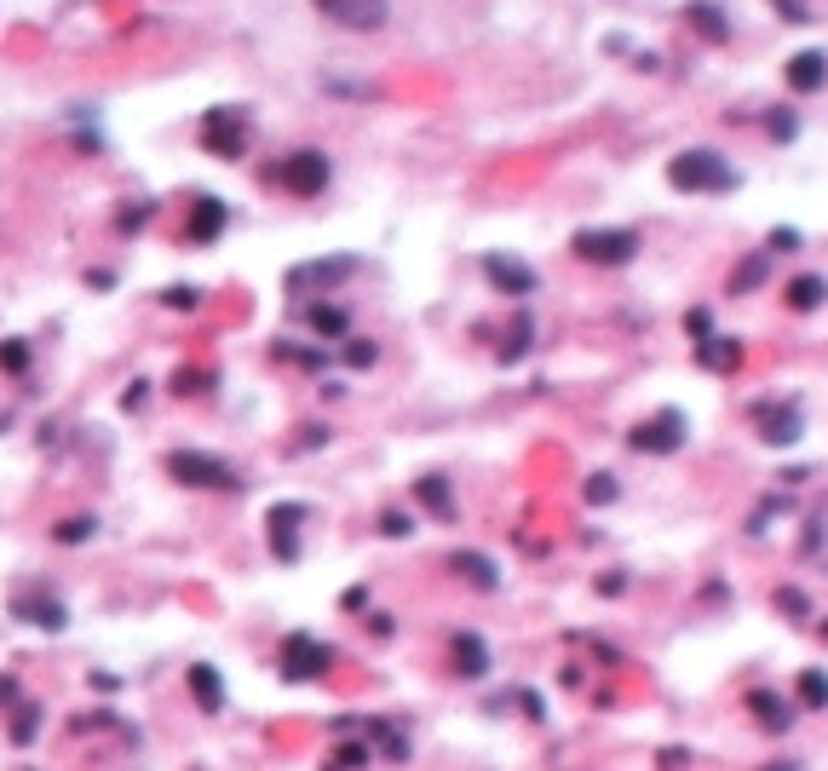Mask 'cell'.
<instances>
[{
    "instance_id": "obj_1",
    "label": "cell",
    "mask_w": 828,
    "mask_h": 771,
    "mask_svg": "<svg viewBox=\"0 0 828 771\" xmlns=\"http://www.w3.org/2000/svg\"><path fill=\"white\" fill-rule=\"evenodd\" d=\"M667 185L673 190H702V196H725L736 190V167L719 156V150H685V156H673L667 162Z\"/></svg>"
},
{
    "instance_id": "obj_2",
    "label": "cell",
    "mask_w": 828,
    "mask_h": 771,
    "mask_svg": "<svg viewBox=\"0 0 828 771\" xmlns=\"http://www.w3.org/2000/svg\"><path fill=\"white\" fill-rule=\"evenodd\" d=\"M328 179H334V167H328L322 150H294V156H282V167H276V185L288 190V196H322Z\"/></svg>"
},
{
    "instance_id": "obj_3",
    "label": "cell",
    "mask_w": 828,
    "mask_h": 771,
    "mask_svg": "<svg viewBox=\"0 0 828 771\" xmlns=\"http://www.w3.org/2000/svg\"><path fill=\"white\" fill-rule=\"evenodd\" d=\"M167 467L179 484H196V490H236V467H225L219 455H202V449H179Z\"/></svg>"
},
{
    "instance_id": "obj_4",
    "label": "cell",
    "mask_w": 828,
    "mask_h": 771,
    "mask_svg": "<svg viewBox=\"0 0 828 771\" xmlns=\"http://www.w3.org/2000/svg\"><path fill=\"white\" fill-rule=\"evenodd\" d=\"M328 24L340 29H357V35H374V29H386L391 18V0H311Z\"/></svg>"
},
{
    "instance_id": "obj_5",
    "label": "cell",
    "mask_w": 828,
    "mask_h": 771,
    "mask_svg": "<svg viewBox=\"0 0 828 771\" xmlns=\"http://www.w3.org/2000/svg\"><path fill=\"white\" fill-rule=\"evenodd\" d=\"M627 444L639 449V455H673V449H685V415L679 409H662V415H650L627 432Z\"/></svg>"
},
{
    "instance_id": "obj_6",
    "label": "cell",
    "mask_w": 828,
    "mask_h": 771,
    "mask_svg": "<svg viewBox=\"0 0 828 771\" xmlns=\"http://www.w3.org/2000/svg\"><path fill=\"white\" fill-rule=\"evenodd\" d=\"M202 144L213 150V156L236 162V156L248 150V116H242V110H207L202 116Z\"/></svg>"
},
{
    "instance_id": "obj_7",
    "label": "cell",
    "mask_w": 828,
    "mask_h": 771,
    "mask_svg": "<svg viewBox=\"0 0 828 771\" xmlns=\"http://www.w3.org/2000/svg\"><path fill=\"white\" fill-rule=\"evenodd\" d=\"M575 254L587 265H627L639 254V231H581L575 236Z\"/></svg>"
},
{
    "instance_id": "obj_8",
    "label": "cell",
    "mask_w": 828,
    "mask_h": 771,
    "mask_svg": "<svg viewBox=\"0 0 828 771\" xmlns=\"http://www.w3.org/2000/svg\"><path fill=\"white\" fill-rule=\"evenodd\" d=\"M328 668V645H317L311 633H294L288 645H282V674L288 679H317Z\"/></svg>"
},
{
    "instance_id": "obj_9",
    "label": "cell",
    "mask_w": 828,
    "mask_h": 771,
    "mask_svg": "<svg viewBox=\"0 0 828 771\" xmlns=\"http://www.w3.org/2000/svg\"><path fill=\"white\" fill-rule=\"evenodd\" d=\"M483 277L495 282V288H506V294H512V300H524V294H535V271H529L524 259L489 254V259H483Z\"/></svg>"
},
{
    "instance_id": "obj_10",
    "label": "cell",
    "mask_w": 828,
    "mask_h": 771,
    "mask_svg": "<svg viewBox=\"0 0 828 771\" xmlns=\"http://www.w3.org/2000/svg\"><path fill=\"white\" fill-rule=\"evenodd\" d=\"M788 87H794V93L828 87V52H794V58H788Z\"/></svg>"
},
{
    "instance_id": "obj_11",
    "label": "cell",
    "mask_w": 828,
    "mask_h": 771,
    "mask_svg": "<svg viewBox=\"0 0 828 771\" xmlns=\"http://www.w3.org/2000/svg\"><path fill=\"white\" fill-rule=\"evenodd\" d=\"M225 202H219V196H196V208H190V225H184V236H190V242H213V236L225 231Z\"/></svg>"
},
{
    "instance_id": "obj_12",
    "label": "cell",
    "mask_w": 828,
    "mask_h": 771,
    "mask_svg": "<svg viewBox=\"0 0 828 771\" xmlns=\"http://www.w3.org/2000/svg\"><path fill=\"white\" fill-rule=\"evenodd\" d=\"M449 656H455V674H466V679H483V674H489V645H483L478 633H455Z\"/></svg>"
},
{
    "instance_id": "obj_13",
    "label": "cell",
    "mask_w": 828,
    "mask_h": 771,
    "mask_svg": "<svg viewBox=\"0 0 828 771\" xmlns=\"http://www.w3.org/2000/svg\"><path fill=\"white\" fill-rule=\"evenodd\" d=\"M696 363L702 369H736L742 363V340H731V334H702L696 340Z\"/></svg>"
},
{
    "instance_id": "obj_14",
    "label": "cell",
    "mask_w": 828,
    "mask_h": 771,
    "mask_svg": "<svg viewBox=\"0 0 828 771\" xmlns=\"http://www.w3.org/2000/svg\"><path fill=\"white\" fill-rule=\"evenodd\" d=\"M455 576H466V582L472 587H483V593H495V587H501V576H495V564L483 559V553H455Z\"/></svg>"
},
{
    "instance_id": "obj_15",
    "label": "cell",
    "mask_w": 828,
    "mask_h": 771,
    "mask_svg": "<svg viewBox=\"0 0 828 771\" xmlns=\"http://www.w3.org/2000/svg\"><path fill=\"white\" fill-rule=\"evenodd\" d=\"M748 708H754V720L765 725V731H788V720H794V714H788V702L771 697V691H748Z\"/></svg>"
},
{
    "instance_id": "obj_16",
    "label": "cell",
    "mask_w": 828,
    "mask_h": 771,
    "mask_svg": "<svg viewBox=\"0 0 828 771\" xmlns=\"http://www.w3.org/2000/svg\"><path fill=\"white\" fill-rule=\"evenodd\" d=\"M782 300L794 305V311H817V305L828 300V282L823 277H794L788 288H782Z\"/></svg>"
},
{
    "instance_id": "obj_17",
    "label": "cell",
    "mask_w": 828,
    "mask_h": 771,
    "mask_svg": "<svg viewBox=\"0 0 828 771\" xmlns=\"http://www.w3.org/2000/svg\"><path fill=\"white\" fill-rule=\"evenodd\" d=\"M794 697H800V708H828V674L823 668H805L794 679Z\"/></svg>"
},
{
    "instance_id": "obj_18",
    "label": "cell",
    "mask_w": 828,
    "mask_h": 771,
    "mask_svg": "<svg viewBox=\"0 0 828 771\" xmlns=\"http://www.w3.org/2000/svg\"><path fill=\"white\" fill-rule=\"evenodd\" d=\"M305 518V507H282V513H271V541L282 547V559H294L299 547H294V524Z\"/></svg>"
},
{
    "instance_id": "obj_19",
    "label": "cell",
    "mask_w": 828,
    "mask_h": 771,
    "mask_svg": "<svg viewBox=\"0 0 828 771\" xmlns=\"http://www.w3.org/2000/svg\"><path fill=\"white\" fill-rule=\"evenodd\" d=\"M414 490H420V501H426V507H432L437 518H455V495H449V484H443V478H420V484H414Z\"/></svg>"
},
{
    "instance_id": "obj_20",
    "label": "cell",
    "mask_w": 828,
    "mask_h": 771,
    "mask_svg": "<svg viewBox=\"0 0 828 771\" xmlns=\"http://www.w3.org/2000/svg\"><path fill=\"white\" fill-rule=\"evenodd\" d=\"M765 444H794L800 438V409H782V415H765Z\"/></svg>"
},
{
    "instance_id": "obj_21",
    "label": "cell",
    "mask_w": 828,
    "mask_h": 771,
    "mask_svg": "<svg viewBox=\"0 0 828 771\" xmlns=\"http://www.w3.org/2000/svg\"><path fill=\"white\" fill-rule=\"evenodd\" d=\"M616 495H621L616 472H593V478H587V501H593V507H610Z\"/></svg>"
},
{
    "instance_id": "obj_22",
    "label": "cell",
    "mask_w": 828,
    "mask_h": 771,
    "mask_svg": "<svg viewBox=\"0 0 828 771\" xmlns=\"http://www.w3.org/2000/svg\"><path fill=\"white\" fill-rule=\"evenodd\" d=\"M690 18H696V29H702L708 41H725V12H719V6H690Z\"/></svg>"
},
{
    "instance_id": "obj_23",
    "label": "cell",
    "mask_w": 828,
    "mask_h": 771,
    "mask_svg": "<svg viewBox=\"0 0 828 771\" xmlns=\"http://www.w3.org/2000/svg\"><path fill=\"white\" fill-rule=\"evenodd\" d=\"M190 685H196V697H202V708H219V679H213V668H190Z\"/></svg>"
},
{
    "instance_id": "obj_24",
    "label": "cell",
    "mask_w": 828,
    "mask_h": 771,
    "mask_svg": "<svg viewBox=\"0 0 828 771\" xmlns=\"http://www.w3.org/2000/svg\"><path fill=\"white\" fill-rule=\"evenodd\" d=\"M759 277H765V259H748V265H742V271H736L731 277V294H748V288H759Z\"/></svg>"
},
{
    "instance_id": "obj_25",
    "label": "cell",
    "mask_w": 828,
    "mask_h": 771,
    "mask_svg": "<svg viewBox=\"0 0 828 771\" xmlns=\"http://www.w3.org/2000/svg\"><path fill=\"white\" fill-rule=\"evenodd\" d=\"M777 610H788V616H805V593H800V587H777Z\"/></svg>"
},
{
    "instance_id": "obj_26",
    "label": "cell",
    "mask_w": 828,
    "mask_h": 771,
    "mask_svg": "<svg viewBox=\"0 0 828 771\" xmlns=\"http://www.w3.org/2000/svg\"><path fill=\"white\" fill-rule=\"evenodd\" d=\"M92 536V518H64V530H58V541H87Z\"/></svg>"
},
{
    "instance_id": "obj_27",
    "label": "cell",
    "mask_w": 828,
    "mask_h": 771,
    "mask_svg": "<svg viewBox=\"0 0 828 771\" xmlns=\"http://www.w3.org/2000/svg\"><path fill=\"white\" fill-rule=\"evenodd\" d=\"M782 12H788V24H811V12H805V0H777Z\"/></svg>"
},
{
    "instance_id": "obj_28",
    "label": "cell",
    "mask_w": 828,
    "mask_h": 771,
    "mask_svg": "<svg viewBox=\"0 0 828 771\" xmlns=\"http://www.w3.org/2000/svg\"><path fill=\"white\" fill-rule=\"evenodd\" d=\"M414 530V518H403V513H386V536H409Z\"/></svg>"
},
{
    "instance_id": "obj_29",
    "label": "cell",
    "mask_w": 828,
    "mask_h": 771,
    "mask_svg": "<svg viewBox=\"0 0 828 771\" xmlns=\"http://www.w3.org/2000/svg\"><path fill=\"white\" fill-rule=\"evenodd\" d=\"M765 771H800V766H794V760H782V766H765Z\"/></svg>"
},
{
    "instance_id": "obj_30",
    "label": "cell",
    "mask_w": 828,
    "mask_h": 771,
    "mask_svg": "<svg viewBox=\"0 0 828 771\" xmlns=\"http://www.w3.org/2000/svg\"><path fill=\"white\" fill-rule=\"evenodd\" d=\"M823 639H828V622H823Z\"/></svg>"
}]
</instances>
